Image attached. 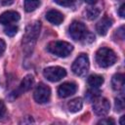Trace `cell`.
<instances>
[{
	"label": "cell",
	"mask_w": 125,
	"mask_h": 125,
	"mask_svg": "<svg viewBox=\"0 0 125 125\" xmlns=\"http://www.w3.org/2000/svg\"><path fill=\"white\" fill-rule=\"evenodd\" d=\"M40 29H41V22L38 21L30 22L26 26L25 32L22 37V47L26 54H29L32 51L36 43V40L40 34Z\"/></svg>",
	"instance_id": "6da1fadb"
},
{
	"label": "cell",
	"mask_w": 125,
	"mask_h": 125,
	"mask_svg": "<svg viewBox=\"0 0 125 125\" xmlns=\"http://www.w3.org/2000/svg\"><path fill=\"white\" fill-rule=\"evenodd\" d=\"M116 60H117V57L114 51L109 48L102 47L96 53V62L98 65L101 67H104V68L109 67L112 64H114Z\"/></svg>",
	"instance_id": "7a4b0ae2"
},
{
	"label": "cell",
	"mask_w": 125,
	"mask_h": 125,
	"mask_svg": "<svg viewBox=\"0 0 125 125\" xmlns=\"http://www.w3.org/2000/svg\"><path fill=\"white\" fill-rule=\"evenodd\" d=\"M48 52L60 58H65L73 50V46L65 41H52L47 46Z\"/></svg>",
	"instance_id": "3957f363"
},
{
	"label": "cell",
	"mask_w": 125,
	"mask_h": 125,
	"mask_svg": "<svg viewBox=\"0 0 125 125\" xmlns=\"http://www.w3.org/2000/svg\"><path fill=\"white\" fill-rule=\"evenodd\" d=\"M89 67H90L89 58L85 54L79 55L75 59V61L73 62V63L71 65V69H72L73 73L78 76H84L88 72Z\"/></svg>",
	"instance_id": "277c9868"
},
{
	"label": "cell",
	"mask_w": 125,
	"mask_h": 125,
	"mask_svg": "<svg viewBox=\"0 0 125 125\" xmlns=\"http://www.w3.org/2000/svg\"><path fill=\"white\" fill-rule=\"evenodd\" d=\"M68 33L72 39L78 41V40H84L88 31L86 25L83 22L78 21H73L68 27Z\"/></svg>",
	"instance_id": "5b68a950"
},
{
	"label": "cell",
	"mask_w": 125,
	"mask_h": 125,
	"mask_svg": "<svg viewBox=\"0 0 125 125\" xmlns=\"http://www.w3.org/2000/svg\"><path fill=\"white\" fill-rule=\"evenodd\" d=\"M43 75L51 82H58L66 75V71L61 66H49L43 70Z\"/></svg>",
	"instance_id": "8992f818"
},
{
	"label": "cell",
	"mask_w": 125,
	"mask_h": 125,
	"mask_svg": "<svg viewBox=\"0 0 125 125\" xmlns=\"http://www.w3.org/2000/svg\"><path fill=\"white\" fill-rule=\"evenodd\" d=\"M51 97V89L44 83H39L33 93V98L36 103L38 104H45L48 103Z\"/></svg>",
	"instance_id": "52a82bcc"
},
{
	"label": "cell",
	"mask_w": 125,
	"mask_h": 125,
	"mask_svg": "<svg viewBox=\"0 0 125 125\" xmlns=\"http://www.w3.org/2000/svg\"><path fill=\"white\" fill-rule=\"evenodd\" d=\"M93 110L99 116H104L109 112L110 104L107 99L98 97L93 101Z\"/></svg>",
	"instance_id": "ba28073f"
},
{
	"label": "cell",
	"mask_w": 125,
	"mask_h": 125,
	"mask_svg": "<svg viewBox=\"0 0 125 125\" xmlns=\"http://www.w3.org/2000/svg\"><path fill=\"white\" fill-rule=\"evenodd\" d=\"M34 85V77L31 75V74H28L26 75L21 82V84L19 85V87L16 89L15 92L12 93V95L14 96V98H17L18 96H21V94L29 91L32 86Z\"/></svg>",
	"instance_id": "9c48e42d"
},
{
	"label": "cell",
	"mask_w": 125,
	"mask_h": 125,
	"mask_svg": "<svg viewBox=\"0 0 125 125\" xmlns=\"http://www.w3.org/2000/svg\"><path fill=\"white\" fill-rule=\"evenodd\" d=\"M76 90H77L76 84H74L72 82H64L59 86L58 94H59V97H61V98H67V97L75 94Z\"/></svg>",
	"instance_id": "30bf717a"
},
{
	"label": "cell",
	"mask_w": 125,
	"mask_h": 125,
	"mask_svg": "<svg viewBox=\"0 0 125 125\" xmlns=\"http://www.w3.org/2000/svg\"><path fill=\"white\" fill-rule=\"evenodd\" d=\"M21 16L16 11H6L0 16V23L3 25L14 24L18 21H20Z\"/></svg>",
	"instance_id": "8fae6325"
},
{
	"label": "cell",
	"mask_w": 125,
	"mask_h": 125,
	"mask_svg": "<svg viewBox=\"0 0 125 125\" xmlns=\"http://www.w3.org/2000/svg\"><path fill=\"white\" fill-rule=\"evenodd\" d=\"M111 25H112V20L108 17H104L96 24V30L100 35L104 36L107 33V31Z\"/></svg>",
	"instance_id": "7c38bea8"
},
{
	"label": "cell",
	"mask_w": 125,
	"mask_h": 125,
	"mask_svg": "<svg viewBox=\"0 0 125 125\" xmlns=\"http://www.w3.org/2000/svg\"><path fill=\"white\" fill-rule=\"evenodd\" d=\"M46 20L55 25H59L63 21V15L57 10H50L46 14Z\"/></svg>",
	"instance_id": "4fadbf2b"
},
{
	"label": "cell",
	"mask_w": 125,
	"mask_h": 125,
	"mask_svg": "<svg viewBox=\"0 0 125 125\" xmlns=\"http://www.w3.org/2000/svg\"><path fill=\"white\" fill-rule=\"evenodd\" d=\"M111 86L114 91L123 93V91H124V74H122V73L114 74L111 79Z\"/></svg>",
	"instance_id": "5bb4252c"
},
{
	"label": "cell",
	"mask_w": 125,
	"mask_h": 125,
	"mask_svg": "<svg viewBox=\"0 0 125 125\" xmlns=\"http://www.w3.org/2000/svg\"><path fill=\"white\" fill-rule=\"evenodd\" d=\"M83 106V102L81 98H75L68 102L67 108L70 112H77L79 111Z\"/></svg>",
	"instance_id": "9a60e30c"
},
{
	"label": "cell",
	"mask_w": 125,
	"mask_h": 125,
	"mask_svg": "<svg viewBox=\"0 0 125 125\" xmlns=\"http://www.w3.org/2000/svg\"><path fill=\"white\" fill-rule=\"evenodd\" d=\"M88 84L92 88H99L104 83V77L98 74H92L88 77Z\"/></svg>",
	"instance_id": "2e32d148"
},
{
	"label": "cell",
	"mask_w": 125,
	"mask_h": 125,
	"mask_svg": "<svg viewBox=\"0 0 125 125\" xmlns=\"http://www.w3.org/2000/svg\"><path fill=\"white\" fill-rule=\"evenodd\" d=\"M23 5L26 12H32L38 8L40 5V0H23Z\"/></svg>",
	"instance_id": "e0dca14e"
},
{
	"label": "cell",
	"mask_w": 125,
	"mask_h": 125,
	"mask_svg": "<svg viewBox=\"0 0 125 125\" xmlns=\"http://www.w3.org/2000/svg\"><path fill=\"white\" fill-rule=\"evenodd\" d=\"M85 15L88 20H95L100 15V10L96 7H90L85 11Z\"/></svg>",
	"instance_id": "ac0fdd59"
},
{
	"label": "cell",
	"mask_w": 125,
	"mask_h": 125,
	"mask_svg": "<svg viewBox=\"0 0 125 125\" xmlns=\"http://www.w3.org/2000/svg\"><path fill=\"white\" fill-rule=\"evenodd\" d=\"M18 26L15 25V24H9V25H5V28H4V32L6 35L12 37L14 35H16V33L18 32Z\"/></svg>",
	"instance_id": "d6986e66"
},
{
	"label": "cell",
	"mask_w": 125,
	"mask_h": 125,
	"mask_svg": "<svg viewBox=\"0 0 125 125\" xmlns=\"http://www.w3.org/2000/svg\"><path fill=\"white\" fill-rule=\"evenodd\" d=\"M100 94H101V92L99 90H97V88H93L91 90H88V92L86 94V98L89 101H94L95 99L100 97Z\"/></svg>",
	"instance_id": "ffe728a7"
},
{
	"label": "cell",
	"mask_w": 125,
	"mask_h": 125,
	"mask_svg": "<svg viewBox=\"0 0 125 125\" xmlns=\"http://www.w3.org/2000/svg\"><path fill=\"white\" fill-rule=\"evenodd\" d=\"M115 110L116 111H122L125 107V103H124V98L121 97H117L115 99V104H114Z\"/></svg>",
	"instance_id": "44dd1931"
},
{
	"label": "cell",
	"mask_w": 125,
	"mask_h": 125,
	"mask_svg": "<svg viewBox=\"0 0 125 125\" xmlns=\"http://www.w3.org/2000/svg\"><path fill=\"white\" fill-rule=\"evenodd\" d=\"M124 34H125L124 25H122V26H120V27L114 32V37H116V38L119 39V40H123V39H124Z\"/></svg>",
	"instance_id": "7402d4cb"
},
{
	"label": "cell",
	"mask_w": 125,
	"mask_h": 125,
	"mask_svg": "<svg viewBox=\"0 0 125 125\" xmlns=\"http://www.w3.org/2000/svg\"><path fill=\"white\" fill-rule=\"evenodd\" d=\"M57 4L61 5V6H63V7H69L73 4L74 0H54Z\"/></svg>",
	"instance_id": "603a6c76"
},
{
	"label": "cell",
	"mask_w": 125,
	"mask_h": 125,
	"mask_svg": "<svg viewBox=\"0 0 125 125\" xmlns=\"http://www.w3.org/2000/svg\"><path fill=\"white\" fill-rule=\"evenodd\" d=\"M6 115V105L3 101L0 100V119L4 118Z\"/></svg>",
	"instance_id": "cb8c5ba5"
},
{
	"label": "cell",
	"mask_w": 125,
	"mask_h": 125,
	"mask_svg": "<svg viewBox=\"0 0 125 125\" xmlns=\"http://www.w3.org/2000/svg\"><path fill=\"white\" fill-rule=\"evenodd\" d=\"M115 121L112 118H105V119H102L98 122V124H114Z\"/></svg>",
	"instance_id": "d4e9b609"
},
{
	"label": "cell",
	"mask_w": 125,
	"mask_h": 125,
	"mask_svg": "<svg viewBox=\"0 0 125 125\" xmlns=\"http://www.w3.org/2000/svg\"><path fill=\"white\" fill-rule=\"evenodd\" d=\"M5 50H6V43L3 39H0V57L5 52Z\"/></svg>",
	"instance_id": "484cf974"
},
{
	"label": "cell",
	"mask_w": 125,
	"mask_h": 125,
	"mask_svg": "<svg viewBox=\"0 0 125 125\" xmlns=\"http://www.w3.org/2000/svg\"><path fill=\"white\" fill-rule=\"evenodd\" d=\"M124 10H125V4H121V6H120L119 9H118V14H119V16H120L121 18H124V17H125V12H124Z\"/></svg>",
	"instance_id": "4316f807"
},
{
	"label": "cell",
	"mask_w": 125,
	"mask_h": 125,
	"mask_svg": "<svg viewBox=\"0 0 125 125\" xmlns=\"http://www.w3.org/2000/svg\"><path fill=\"white\" fill-rule=\"evenodd\" d=\"M14 0H0V6H9L13 4Z\"/></svg>",
	"instance_id": "83f0119b"
},
{
	"label": "cell",
	"mask_w": 125,
	"mask_h": 125,
	"mask_svg": "<svg viewBox=\"0 0 125 125\" xmlns=\"http://www.w3.org/2000/svg\"><path fill=\"white\" fill-rule=\"evenodd\" d=\"M86 3H88V4H90V5H92V4H95L96 2H97V0H84Z\"/></svg>",
	"instance_id": "f1b7e54d"
},
{
	"label": "cell",
	"mask_w": 125,
	"mask_h": 125,
	"mask_svg": "<svg viewBox=\"0 0 125 125\" xmlns=\"http://www.w3.org/2000/svg\"><path fill=\"white\" fill-rule=\"evenodd\" d=\"M124 118H125V116H122V117H121V119H120V124H121V125H123V124H124Z\"/></svg>",
	"instance_id": "f546056e"
}]
</instances>
